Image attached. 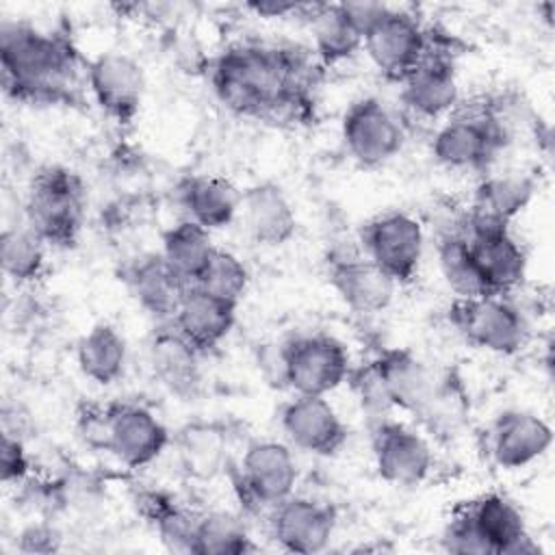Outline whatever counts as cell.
<instances>
[{
    "mask_svg": "<svg viewBox=\"0 0 555 555\" xmlns=\"http://www.w3.org/2000/svg\"><path fill=\"white\" fill-rule=\"evenodd\" d=\"M210 82L236 115L295 121L308 106L310 61L293 48L236 43L215 59Z\"/></svg>",
    "mask_w": 555,
    "mask_h": 555,
    "instance_id": "obj_1",
    "label": "cell"
},
{
    "mask_svg": "<svg viewBox=\"0 0 555 555\" xmlns=\"http://www.w3.org/2000/svg\"><path fill=\"white\" fill-rule=\"evenodd\" d=\"M0 65L7 93L26 102H63L76 91L72 46L24 22H2Z\"/></svg>",
    "mask_w": 555,
    "mask_h": 555,
    "instance_id": "obj_2",
    "label": "cell"
},
{
    "mask_svg": "<svg viewBox=\"0 0 555 555\" xmlns=\"http://www.w3.org/2000/svg\"><path fill=\"white\" fill-rule=\"evenodd\" d=\"M509 137L512 130L501 102L483 98L451 111V117L431 139V154L449 169H483L507 145Z\"/></svg>",
    "mask_w": 555,
    "mask_h": 555,
    "instance_id": "obj_3",
    "label": "cell"
},
{
    "mask_svg": "<svg viewBox=\"0 0 555 555\" xmlns=\"http://www.w3.org/2000/svg\"><path fill=\"white\" fill-rule=\"evenodd\" d=\"M87 210V191L78 173L65 167H43L26 195V223L46 245L72 247L78 241Z\"/></svg>",
    "mask_w": 555,
    "mask_h": 555,
    "instance_id": "obj_4",
    "label": "cell"
},
{
    "mask_svg": "<svg viewBox=\"0 0 555 555\" xmlns=\"http://www.w3.org/2000/svg\"><path fill=\"white\" fill-rule=\"evenodd\" d=\"M284 382L295 395L325 397L351 373L345 345L330 334H299L282 345Z\"/></svg>",
    "mask_w": 555,
    "mask_h": 555,
    "instance_id": "obj_5",
    "label": "cell"
},
{
    "mask_svg": "<svg viewBox=\"0 0 555 555\" xmlns=\"http://www.w3.org/2000/svg\"><path fill=\"white\" fill-rule=\"evenodd\" d=\"M360 247L362 254L397 284H408L418 273L425 251V232L421 221L410 212L390 210L373 217L362 228Z\"/></svg>",
    "mask_w": 555,
    "mask_h": 555,
    "instance_id": "obj_6",
    "label": "cell"
},
{
    "mask_svg": "<svg viewBox=\"0 0 555 555\" xmlns=\"http://www.w3.org/2000/svg\"><path fill=\"white\" fill-rule=\"evenodd\" d=\"M451 323L473 345L490 353L512 356L527 343V321L505 295L455 299Z\"/></svg>",
    "mask_w": 555,
    "mask_h": 555,
    "instance_id": "obj_7",
    "label": "cell"
},
{
    "mask_svg": "<svg viewBox=\"0 0 555 555\" xmlns=\"http://www.w3.org/2000/svg\"><path fill=\"white\" fill-rule=\"evenodd\" d=\"M460 232L470 245L490 295H507L522 284L527 275V254L512 236L509 225L483 219L468 210L460 219Z\"/></svg>",
    "mask_w": 555,
    "mask_h": 555,
    "instance_id": "obj_8",
    "label": "cell"
},
{
    "mask_svg": "<svg viewBox=\"0 0 555 555\" xmlns=\"http://www.w3.org/2000/svg\"><path fill=\"white\" fill-rule=\"evenodd\" d=\"M362 48L386 78L401 82L431 50V39L412 13L388 7L364 33Z\"/></svg>",
    "mask_w": 555,
    "mask_h": 555,
    "instance_id": "obj_9",
    "label": "cell"
},
{
    "mask_svg": "<svg viewBox=\"0 0 555 555\" xmlns=\"http://www.w3.org/2000/svg\"><path fill=\"white\" fill-rule=\"evenodd\" d=\"M340 132L349 156L362 167H379L388 163L405 143L403 126L377 98L353 102L343 117Z\"/></svg>",
    "mask_w": 555,
    "mask_h": 555,
    "instance_id": "obj_10",
    "label": "cell"
},
{
    "mask_svg": "<svg viewBox=\"0 0 555 555\" xmlns=\"http://www.w3.org/2000/svg\"><path fill=\"white\" fill-rule=\"evenodd\" d=\"M297 462L288 444L280 440L251 442L238 464V488L254 507H275L297 486Z\"/></svg>",
    "mask_w": 555,
    "mask_h": 555,
    "instance_id": "obj_11",
    "label": "cell"
},
{
    "mask_svg": "<svg viewBox=\"0 0 555 555\" xmlns=\"http://www.w3.org/2000/svg\"><path fill=\"white\" fill-rule=\"evenodd\" d=\"M169 444V431L163 421L145 405L117 401L106 405L104 451L115 455L128 468L152 464Z\"/></svg>",
    "mask_w": 555,
    "mask_h": 555,
    "instance_id": "obj_12",
    "label": "cell"
},
{
    "mask_svg": "<svg viewBox=\"0 0 555 555\" xmlns=\"http://www.w3.org/2000/svg\"><path fill=\"white\" fill-rule=\"evenodd\" d=\"M87 85L95 104L117 124L128 126L141 111L145 74L126 52H102L87 63Z\"/></svg>",
    "mask_w": 555,
    "mask_h": 555,
    "instance_id": "obj_13",
    "label": "cell"
},
{
    "mask_svg": "<svg viewBox=\"0 0 555 555\" xmlns=\"http://www.w3.org/2000/svg\"><path fill=\"white\" fill-rule=\"evenodd\" d=\"M371 447L379 477L392 486H418L434 468L431 447L421 434L403 423L390 418L373 423Z\"/></svg>",
    "mask_w": 555,
    "mask_h": 555,
    "instance_id": "obj_14",
    "label": "cell"
},
{
    "mask_svg": "<svg viewBox=\"0 0 555 555\" xmlns=\"http://www.w3.org/2000/svg\"><path fill=\"white\" fill-rule=\"evenodd\" d=\"M327 278L340 299L360 314H375L390 306L397 282L371 262L362 249H334L327 256Z\"/></svg>",
    "mask_w": 555,
    "mask_h": 555,
    "instance_id": "obj_15",
    "label": "cell"
},
{
    "mask_svg": "<svg viewBox=\"0 0 555 555\" xmlns=\"http://www.w3.org/2000/svg\"><path fill=\"white\" fill-rule=\"evenodd\" d=\"M390 408L412 414H429L438 399V386L431 371L408 349L390 347L369 362Z\"/></svg>",
    "mask_w": 555,
    "mask_h": 555,
    "instance_id": "obj_16",
    "label": "cell"
},
{
    "mask_svg": "<svg viewBox=\"0 0 555 555\" xmlns=\"http://www.w3.org/2000/svg\"><path fill=\"white\" fill-rule=\"evenodd\" d=\"M280 425L293 447L321 457L338 453L349 438L347 425L325 397L295 395L282 408Z\"/></svg>",
    "mask_w": 555,
    "mask_h": 555,
    "instance_id": "obj_17",
    "label": "cell"
},
{
    "mask_svg": "<svg viewBox=\"0 0 555 555\" xmlns=\"http://www.w3.org/2000/svg\"><path fill=\"white\" fill-rule=\"evenodd\" d=\"M269 527L275 542L291 553H319L327 548L336 514L327 503L291 494L269 514Z\"/></svg>",
    "mask_w": 555,
    "mask_h": 555,
    "instance_id": "obj_18",
    "label": "cell"
},
{
    "mask_svg": "<svg viewBox=\"0 0 555 555\" xmlns=\"http://www.w3.org/2000/svg\"><path fill=\"white\" fill-rule=\"evenodd\" d=\"M121 280L134 301L158 323L171 321L189 284L167 264L160 251H145L121 267Z\"/></svg>",
    "mask_w": 555,
    "mask_h": 555,
    "instance_id": "obj_19",
    "label": "cell"
},
{
    "mask_svg": "<svg viewBox=\"0 0 555 555\" xmlns=\"http://www.w3.org/2000/svg\"><path fill=\"white\" fill-rule=\"evenodd\" d=\"M553 442L551 425L527 410H507L490 427V455L496 466L516 470L540 460Z\"/></svg>",
    "mask_w": 555,
    "mask_h": 555,
    "instance_id": "obj_20",
    "label": "cell"
},
{
    "mask_svg": "<svg viewBox=\"0 0 555 555\" xmlns=\"http://www.w3.org/2000/svg\"><path fill=\"white\" fill-rule=\"evenodd\" d=\"M238 215L247 236L262 247L286 245L297 232V212L282 186L271 180L243 191Z\"/></svg>",
    "mask_w": 555,
    "mask_h": 555,
    "instance_id": "obj_21",
    "label": "cell"
},
{
    "mask_svg": "<svg viewBox=\"0 0 555 555\" xmlns=\"http://www.w3.org/2000/svg\"><path fill=\"white\" fill-rule=\"evenodd\" d=\"M490 555H535L540 546L527 531L520 509L499 492H488L466 509Z\"/></svg>",
    "mask_w": 555,
    "mask_h": 555,
    "instance_id": "obj_22",
    "label": "cell"
},
{
    "mask_svg": "<svg viewBox=\"0 0 555 555\" xmlns=\"http://www.w3.org/2000/svg\"><path fill=\"white\" fill-rule=\"evenodd\" d=\"M202 351L193 347L171 321H163L154 327L147 343V358L154 377L182 399L193 397L202 386Z\"/></svg>",
    "mask_w": 555,
    "mask_h": 555,
    "instance_id": "obj_23",
    "label": "cell"
},
{
    "mask_svg": "<svg viewBox=\"0 0 555 555\" xmlns=\"http://www.w3.org/2000/svg\"><path fill=\"white\" fill-rule=\"evenodd\" d=\"M401 85L403 104L423 119H436L453 111L460 100L453 61L442 52H434V48Z\"/></svg>",
    "mask_w": 555,
    "mask_h": 555,
    "instance_id": "obj_24",
    "label": "cell"
},
{
    "mask_svg": "<svg viewBox=\"0 0 555 555\" xmlns=\"http://www.w3.org/2000/svg\"><path fill=\"white\" fill-rule=\"evenodd\" d=\"M236 308L197 286H189L171 323L202 353L221 345L234 327Z\"/></svg>",
    "mask_w": 555,
    "mask_h": 555,
    "instance_id": "obj_25",
    "label": "cell"
},
{
    "mask_svg": "<svg viewBox=\"0 0 555 555\" xmlns=\"http://www.w3.org/2000/svg\"><path fill=\"white\" fill-rule=\"evenodd\" d=\"M241 195L243 191H238L234 182L215 173L184 178L178 186V202L186 219L206 230L230 225L241 210Z\"/></svg>",
    "mask_w": 555,
    "mask_h": 555,
    "instance_id": "obj_26",
    "label": "cell"
},
{
    "mask_svg": "<svg viewBox=\"0 0 555 555\" xmlns=\"http://www.w3.org/2000/svg\"><path fill=\"white\" fill-rule=\"evenodd\" d=\"M126 358V338L108 323L93 325L76 347V362L80 373L100 386H111L121 377Z\"/></svg>",
    "mask_w": 555,
    "mask_h": 555,
    "instance_id": "obj_27",
    "label": "cell"
},
{
    "mask_svg": "<svg viewBox=\"0 0 555 555\" xmlns=\"http://www.w3.org/2000/svg\"><path fill=\"white\" fill-rule=\"evenodd\" d=\"M535 184L529 176L520 173H496L483 178L475 189V199L470 212L509 225L527 204L531 202Z\"/></svg>",
    "mask_w": 555,
    "mask_h": 555,
    "instance_id": "obj_28",
    "label": "cell"
},
{
    "mask_svg": "<svg viewBox=\"0 0 555 555\" xmlns=\"http://www.w3.org/2000/svg\"><path fill=\"white\" fill-rule=\"evenodd\" d=\"M215 249L210 230L191 219H182L163 232L160 254L189 286H193L204 273Z\"/></svg>",
    "mask_w": 555,
    "mask_h": 555,
    "instance_id": "obj_29",
    "label": "cell"
},
{
    "mask_svg": "<svg viewBox=\"0 0 555 555\" xmlns=\"http://www.w3.org/2000/svg\"><path fill=\"white\" fill-rule=\"evenodd\" d=\"M438 267L447 286L455 293V299H477L490 295L479 267L473 258L466 236L457 228H451L438 238Z\"/></svg>",
    "mask_w": 555,
    "mask_h": 555,
    "instance_id": "obj_30",
    "label": "cell"
},
{
    "mask_svg": "<svg viewBox=\"0 0 555 555\" xmlns=\"http://www.w3.org/2000/svg\"><path fill=\"white\" fill-rule=\"evenodd\" d=\"M312 39L323 63H338L362 48V35L351 24L340 4L312 7Z\"/></svg>",
    "mask_w": 555,
    "mask_h": 555,
    "instance_id": "obj_31",
    "label": "cell"
},
{
    "mask_svg": "<svg viewBox=\"0 0 555 555\" xmlns=\"http://www.w3.org/2000/svg\"><path fill=\"white\" fill-rule=\"evenodd\" d=\"M0 260L13 282H33L46 267V243L26 221L24 225L7 228L0 238Z\"/></svg>",
    "mask_w": 555,
    "mask_h": 555,
    "instance_id": "obj_32",
    "label": "cell"
},
{
    "mask_svg": "<svg viewBox=\"0 0 555 555\" xmlns=\"http://www.w3.org/2000/svg\"><path fill=\"white\" fill-rule=\"evenodd\" d=\"M254 551L245 525L228 512L199 514L195 555H241Z\"/></svg>",
    "mask_w": 555,
    "mask_h": 555,
    "instance_id": "obj_33",
    "label": "cell"
},
{
    "mask_svg": "<svg viewBox=\"0 0 555 555\" xmlns=\"http://www.w3.org/2000/svg\"><path fill=\"white\" fill-rule=\"evenodd\" d=\"M147 516L152 518L163 544L176 553H195V533L199 514L176 505L158 494L147 496Z\"/></svg>",
    "mask_w": 555,
    "mask_h": 555,
    "instance_id": "obj_34",
    "label": "cell"
},
{
    "mask_svg": "<svg viewBox=\"0 0 555 555\" xmlns=\"http://www.w3.org/2000/svg\"><path fill=\"white\" fill-rule=\"evenodd\" d=\"M193 286L238 306L249 286V271L236 254L217 247L204 273Z\"/></svg>",
    "mask_w": 555,
    "mask_h": 555,
    "instance_id": "obj_35",
    "label": "cell"
},
{
    "mask_svg": "<svg viewBox=\"0 0 555 555\" xmlns=\"http://www.w3.org/2000/svg\"><path fill=\"white\" fill-rule=\"evenodd\" d=\"M442 544H444V548L451 551V553H462V555H490L486 542L481 540V535L477 533V529L473 527V522H470V518L466 516L464 509H462L460 514H455L453 520L449 522V527L444 529Z\"/></svg>",
    "mask_w": 555,
    "mask_h": 555,
    "instance_id": "obj_36",
    "label": "cell"
},
{
    "mask_svg": "<svg viewBox=\"0 0 555 555\" xmlns=\"http://www.w3.org/2000/svg\"><path fill=\"white\" fill-rule=\"evenodd\" d=\"M0 473H2L4 483L22 481L30 473V460H28V453L24 449V442L17 436L9 434V431L2 434Z\"/></svg>",
    "mask_w": 555,
    "mask_h": 555,
    "instance_id": "obj_37",
    "label": "cell"
},
{
    "mask_svg": "<svg viewBox=\"0 0 555 555\" xmlns=\"http://www.w3.org/2000/svg\"><path fill=\"white\" fill-rule=\"evenodd\" d=\"M59 533L48 525H30L20 533V551L24 553H50L59 551Z\"/></svg>",
    "mask_w": 555,
    "mask_h": 555,
    "instance_id": "obj_38",
    "label": "cell"
},
{
    "mask_svg": "<svg viewBox=\"0 0 555 555\" xmlns=\"http://www.w3.org/2000/svg\"><path fill=\"white\" fill-rule=\"evenodd\" d=\"M340 7L362 37L388 9L386 4H379V2H343Z\"/></svg>",
    "mask_w": 555,
    "mask_h": 555,
    "instance_id": "obj_39",
    "label": "cell"
},
{
    "mask_svg": "<svg viewBox=\"0 0 555 555\" xmlns=\"http://www.w3.org/2000/svg\"><path fill=\"white\" fill-rule=\"evenodd\" d=\"M247 9H251L262 17H284L288 13H297L301 7L293 2H251L247 4Z\"/></svg>",
    "mask_w": 555,
    "mask_h": 555,
    "instance_id": "obj_40",
    "label": "cell"
}]
</instances>
